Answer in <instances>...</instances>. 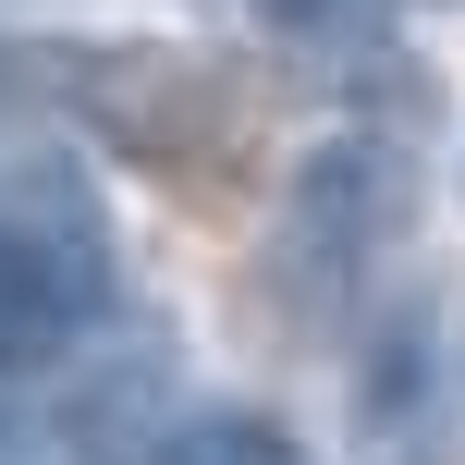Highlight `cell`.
<instances>
[{
  "mask_svg": "<svg viewBox=\"0 0 465 465\" xmlns=\"http://www.w3.org/2000/svg\"><path fill=\"white\" fill-rule=\"evenodd\" d=\"M392 221H404V172H392V147L331 135L319 160L294 172V209H282V257H294V270H331V282H343V270H355V257H368Z\"/></svg>",
  "mask_w": 465,
  "mask_h": 465,
  "instance_id": "2",
  "label": "cell"
},
{
  "mask_svg": "<svg viewBox=\"0 0 465 465\" xmlns=\"http://www.w3.org/2000/svg\"><path fill=\"white\" fill-rule=\"evenodd\" d=\"M160 465H306V441L257 404H184V429L160 441Z\"/></svg>",
  "mask_w": 465,
  "mask_h": 465,
  "instance_id": "3",
  "label": "cell"
},
{
  "mask_svg": "<svg viewBox=\"0 0 465 465\" xmlns=\"http://www.w3.org/2000/svg\"><path fill=\"white\" fill-rule=\"evenodd\" d=\"M257 13H270V25H294V37H355L380 0H257Z\"/></svg>",
  "mask_w": 465,
  "mask_h": 465,
  "instance_id": "5",
  "label": "cell"
},
{
  "mask_svg": "<svg viewBox=\"0 0 465 465\" xmlns=\"http://www.w3.org/2000/svg\"><path fill=\"white\" fill-rule=\"evenodd\" d=\"M98 306H111L98 221L74 209V196H49V209H37V184H13V196H0V368L62 355Z\"/></svg>",
  "mask_w": 465,
  "mask_h": 465,
  "instance_id": "1",
  "label": "cell"
},
{
  "mask_svg": "<svg viewBox=\"0 0 465 465\" xmlns=\"http://www.w3.org/2000/svg\"><path fill=\"white\" fill-rule=\"evenodd\" d=\"M417 343H380V368L355 380V429H368V465H417L429 453V392H417V368H404Z\"/></svg>",
  "mask_w": 465,
  "mask_h": 465,
  "instance_id": "4",
  "label": "cell"
}]
</instances>
